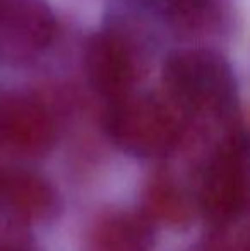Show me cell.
I'll return each mask as SVG.
<instances>
[{"label":"cell","mask_w":250,"mask_h":251,"mask_svg":"<svg viewBox=\"0 0 250 251\" xmlns=\"http://www.w3.org/2000/svg\"><path fill=\"white\" fill-rule=\"evenodd\" d=\"M163 17L171 21H190L207 5V0H144Z\"/></svg>","instance_id":"30bf717a"},{"label":"cell","mask_w":250,"mask_h":251,"mask_svg":"<svg viewBox=\"0 0 250 251\" xmlns=\"http://www.w3.org/2000/svg\"><path fill=\"white\" fill-rule=\"evenodd\" d=\"M115 144L140 157H160L175 149L182 123L168 102L151 96H124L115 101L107 120Z\"/></svg>","instance_id":"6da1fadb"},{"label":"cell","mask_w":250,"mask_h":251,"mask_svg":"<svg viewBox=\"0 0 250 251\" xmlns=\"http://www.w3.org/2000/svg\"><path fill=\"white\" fill-rule=\"evenodd\" d=\"M207 251H237V250L230 248L228 245H223V246H214V248H211V250H207Z\"/></svg>","instance_id":"8fae6325"},{"label":"cell","mask_w":250,"mask_h":251,"mask_svg":"<svg viewBox=\"0 0 250 251\" xmlns=\"http://www.w3.org/2000/svg\"><path fill=\"white\" fill-rule=\"evenodd\" d=\"M86 72L98 93L111 100L127 96L132 84V56L120 36L100 33L86 48Z\"/></svg>","instance_id":"8992f818"},{"label":"cell","mask_w":250,"mask_h":251,"mask_svg":"<svg viewBox=\"0 0 250 251\" xmlns=\"http://www.w3.org/2000/svg\"><path fill=\"white\" fill-rule=\"evenodd\" d=\"M0 251H21V250H14V248H0Z\"/></svg>","instance_id":"7c38bea8"},{"label":"cell","mask_w":250,"mask_h":251,"mask_svg":"<svg viewBox=\"0 0 250 251\" xmlns=\"http://www.w3.org/2000/svg\"><path fill=\"white\" fill-rule=\"evenodd\" d=\"M0 140L23 154H43L55 140L54 120L40 102L7 98L0 101Z\"/></svg>","instance_id":"5b68a950"},{"label":"cell","mask_w":250,"mask_h":251,"mask_svg":"<svg viewBox=\"0 0 250 251\" xmlns=\"http://www.w3.org/2000/svg\"><path fill=\"white\" fill-rule=\"evenodd\" d=\"M249 197L247 146L233 139L213 159L200 188V207L213 222H230L244 212Z\"/></svg>","instance_id":"3957f363"},{"label":"cell","mask_w":250,"mask_h":251,"mask_svg":"<svg viewBox=\"0 0 250 251\" xmlns=\"http://www.w3.org/2000/svg\"><path fill=\"white\" fill-rule=\"evenodd\" d=\"M165 82L178 104L197 111L226 109L237 91L230 63L206 50L171 55L165 63Z\"/></svg>","instance_id":"7a4b0ae2"},{"label":"cell","mask_w":250,"mask_h":251,"mask_svg":"<svg viewBox=\"0 0 250 251\" xmlns=\"http://www.w3.org/2000/svg\"><path fill=\"white\" fill-rule=\"evenodd\" d=\"M55 34V19L43 0H0V55L24 62L41 53Z\"/></svg>","instance_id":"277c9868"},{"label":"cell","mask_w":250,"mask_h":251,"mask_svg":"<svg viewBox=\"0 0 250 251\" xmlns=\"http://www.w3.org/2000/svg\"><path fill=\"white\" fill-rule=\"evenodd\" d=\"M3 199L21 217L40 221L47 219L55 208V192L41 176L17 171L0 179Z\"/></svg>","instance_id":"ba28073f"},{"label":"cell","mask_w":250,"mask_h":251,"mask_svg":"<svg viewBox=\"0 0 250 251\" xmlns=\"http://www.w3.org/2000/svg\"><path fill=\"white\" fill-rule=\"evenodd\" d=\"M153 227L147 217L130 212H113L94 224L87 239L89 251H149Z\"/></svg>","instance_id":"52a82bcc"},{"label":"cell","mask_w":250,"mask_h":251,"mask_svg":"<svg viewBox=\"0 0 250 251\" xmlns=\"http://www.w3.org/2000/svg\"><path fill=\"white\" fill-rule=\"evenodd\" d=\"M146 212L151 219L170 226H180L189 221L190 205L187 197L175 183L156 179L146 193Z\"/></svg>","instance_id":"9c48e42d"}]
</instances>
